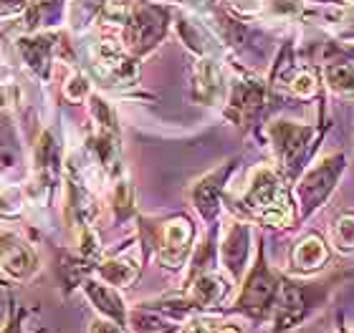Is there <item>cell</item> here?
I'll use <instances>...</instances> for the list:
<instances>
[{"instance_id":"cell-1","label":"cell","mask_w":354,"mask_h":333,"mask_svg":"<svg viewBox=\"0 0 354 333\" xmlns=\"http://www.w3.org/2000/svg\"><path fill=\"white\" fill-rule=\"evenodd\" d=\"M243 208L261 225L286 228L291 222L294 202H291V192L279 172L271 167H256L248 179Z\"/></svg>"},{"instance_id":"cell-2","label":"cell","mask_w":354,"mask_h":333,"mask_svg":"<svg viewBox=\"0 0 354 333\" xmlns=\"http://www.w3.org/2000/svg\"><path fill=\"white\" fill-rule=\"evenodd\" d=\"M334 281L324 283H299L281 278L279 296L273 305V333H288L304 326L306 319L324 303Z\"/></svg>"},{"instance_id":"cell-3","label":"cell","mask_w":354,"mask_h":333,"mask_svg":"<svg viewBox=\"0 0 354 333\" xmlns=\"http://www.w3.org/2000/svg\"><path fill=\"white\" fill-rule=\"evenodd\" d=\"M268 134H271V144L281 170L291 179L299 177V172L309 164L311 154L317 149V141L322 139V132H317L314 124H296V121H286V119L273 121L268 126Z\"/></svg>"},{"instance_id":"cell-4","label":"cell","mask_w":354,"mask_h":333,"mask_svg":"<svg viewBox=\"0 0 354 333\" xmlns=\"http://www.w3.org/2000/svg\"><path fill=\"white\" fill-rule=\"evenodd\" d=\"M279 285L281 278L266 265L263 250H259V260H256L251 275L245 278V285L241 290V296H238L236 305H233V311L243 313V316H248L253 321L268 319L273 313V305H276Z\"/></svg>"},{"instance_id":"cell-5","label":"cell","mask_w":354,"mask_h":333,"mask_svg":"<svg viewBox=\"0 0 354 333\" xmlns=\"http://www.w3.org/2000/svg\"><path fill=\"white\" fill-rule=\"evenodd\" d=\"M344 167H347L344 154H326L324 159H319L314 167L304 172L301 179H299V187H296L301 217H309L311 212H317L329 200V194L334 192Z\"/></svg>"},{"instance_id":"cell-6","label":"cell","mask_w":354,"mask_h":333,"mask_svg":"<svg viewBox=\"0 0 354 333\" xmlns=\"http://www.w3.org/2000/svg\"><path fill=\"white\" fill-rule=\"evenodd\" d=\"M192 250V225L185 217H172L162 225L157 235V260L160 265L177 270L185 265V260Z\"/></svg>"},{"instance_id":"cell-7","label":"cell","mask_w":354,"mask_h":333,"mask_svg":"<svg viewBox=\"0 0 354 333\" xmlns=\"http://www.w3.org/2000/svg\"><path fill=\"white\" fill-rule=\"evenodd\" d=\"M266 106V86L263 81L253 79V76H243L233 83L230 91V106L228 117L236 121L238 126H251L259 114Z\"/></svg>"},{"instance_id":"cell-8","label":"cell","mask_w":354,"mask_h":333,"mask_svg":"<svg viewBox=\"0 0 354 333\" xmlns=\"http://www.w3.org/2000/svg\"><path fill=\"white\" fill-rule=\"evenodd\" d=\"M251 252V228L245 222H230L221 240V260L230 278H241Z\"/></svg>"},{"instance_id":"cell-9","label":"cell","mask_w":354,"mask_h":333,"mask_svg":"<svg viewBox=\"0 0 354 333\" xmlns=\"http://www.w3.org/2000/svg\"><path fill=\"white\" fill-rule=\"evenodd\" d=\"M129 41L137 51H147L149 46L165 33V10L152 6H142L137 13L129 18Z\"/></svg>"},{"instance_id":"cell-10","label":"cell","mask_w":354,"mask_h":333,"mask_svg":"<svg viewBox=\"0 0 354 333\" xmlns=\"http://www.w3.org/2000/svg\"><path fill=\"white\" fill-rule=\"evenodd\" d=\"M0 265L15 278H28L36 270V258L15 232H0Z\"/></svg>"},{"instance_id":"cell-11","label":"cell","mask_w":354,"mask_h":333,"mask_svg":"<svg viewBox=\"0 0 354 333\" xmlns=\"http://www.w3.org/2000/svg\"><path fill=\"white\" fill-rule=\"evenodd\" d=\"M228 172H233V164H225L223 170L210 172L207 177H203L198 185L192 187V202H195V210L205 220H213L218 215V208H221V192L223 185H225V177Z\"/></svg>"},{"instance_id":"cell-12","label":"cell","mask_w":354,"mask_h":333,"mask_svg":"<svg viewBox=\"0 0 354 333\" xmlns=\"http://www.w3.org/2000/svg\"><path fill=\"white\" fill-rule=\"evenodd\" d=\"M228 281L221 278V275L198 273L192 278L190 290H187V301H190L192 308L207 311V308H215L218 303H223V298L228 296Z\"/></svg>"},{"instance_id":"cell-13","label":"cell","mask_w":354,"mask_h":333,"mask_svg":"<svg viewBox=\"0 0 354 333\" xmlns=\"http://www.w3.org/2000/svg\"><path fill=\"white\" fill-rule=\"evenodd\" d=\"M329 260V248L319 235H306L301 243L294 248V255H291V265H294L296 273L309 275L317 273L326 265Z\"/></svg>"},{"instance_id":"cell-14","label":"cell","mask_w":354,"mask_h":333,"mask_svg":"<svg viewBox=\"0 0 354 333\" xmlns=\"http://www.w3.org/2000/svg\"><path fill=\"white\" fill-rule=\"evenodd\" d=\"M84 290H86V296L91 298V303L96 305V311L111 319L114 323L119 326H124L127 323V311H124V303H122V298L117 296V290L111 288V285H102V283L96 281H86L84 283Z\"/></svg>"},{"instance_id":"cell-15","label":"cell","mask_w":354,"mask_h":333,"mask_svg":"<svg viewBox=\"0 0 354 333\" xmlns=\"http://www.w3.org/2000/svg\"><path fill=\"white\" fill-rule=\"evenodd\" d=\"M225 83H223V74L215 61H200L195 68V99L203 104H215L221 101Z\"/></svg>"},{"instance_id":"cell-16","label":"cell","mask_w":354,"mask_h":333,"mask_svg":"<svg viewBox=\"0 0 354 333\" xmlns=\"http://www.w3.org/2000/svg\"><path fill=\"white\" fill-rule=\"evenodd\" d=\"M127 323L134 333H175L180 328L177 321L170 319V313L160 308H137L129 313Z\"/></svg>"},{"instance_id":"cell-17","label":"cell","mask_w":354,"mask_h":333,"mask_svg":"<svg viewBox=\"0 0 354 333\" xmlns=\"http://www.w3.org/2000/svg\"><path fill=\"white\" fill-rule=\"evenodd\" d=\"M99 275L109 283L111 288H127V285H132V283L137 281V275H140V263L132 260L129 255L106 260V263L99 265Z\"/></svg>"},{"instance_id":"cell-18","label":"cell","mask_w":354,"mask_h":333,"mask_svg":"<svg viewBox=\"0 0 354 333\" xmlns=\"http://www.w3.org/2000/svg\"><path fill=\"white\" fill-rule=\"evenodd\" d=\"M326 86L344 99H354V63L352 61H332L324 68Z\"/></svg>"},{"instance_id":"cell-19","label":"cell","mask_w":354,"mask_h":333,"mask_svg":"<svg viewBox=\"0 0 354 333\" xmlns=\"http://www.w3.org/2000/svg\"><path fill=\"white\" fill-rule=\"evenodd\" d=\"M332 243L342 255H349V252L354 250V217L352 215H342L339 220L334 222Z\"/></svg>"},{"instance_id":"cell-20","label":"cell","mask_w":354,"mask_h":333,"mask_svg":"<svg viewBox=\"0 0 354 333\" xmlns=\"http://www.w3.org/2000/svg\"><path fill=\"white\" fill-rule=\"evenodd\" d=\"M21 192L13 190V187H8L0 192V212H6V215H15V212H21Z\"/></svg>"},{"instance_id":"cell-21","label":"cell","mask_w":354,"mask_h":333,"mask_svg":"<svg viewBox=\"0 0 354 333\" xmlns=\"http://www.w3.org/2000/svg\"><path fill=\"white\" fill-rule=\"evenodd\" d=\"M218 326H215L213 319H190L187 321V326H185V333H215Z\"/></svg>"},{"instance_id":"cell-22","label":"cell","mask_w":354,"mask_h":333,"mask_svg":"<svg viewBox=\"0 0 354 333\" xmlns=\"http://www.w3.org/2000/svg\"><path fill=\"white\" fill-rule=\"evenodd\" d=\"M86 91H88L86 79H84V76H76L74 81H71V86H66V97L74 99V101H79L82 97H86Z\"/></svg>"},{"instance_id":"cell-23","label":"cell","mask_w":354,"mask_h":333,"mask_svg":"<svg viewBox=\"0 0 354 333\" xmlns=\"http://www.w3.org/2000/svg\"><path fill=\"white\" fill-rule=\"evenodd\" d=\"M88 333H122V328H119V323H114L111 319L106 321H94L91 323V328H88Z\"/></svg>"},{"instance_id":"cell-24","label":"cell","mask_w":354,"mask_h":333,"mask_svg":"<svg viewBox=\"0 0 354 333\" xmlns=\"http://www.w3.org/2000/svg\"><path fill=\"white\" fill-rule=\"evenodd\" d=\"M215 333H238V328H230V326H225V328H218Z\"/></svg>"},{"instance_id":"cell-25","label":"cell","mask_w":354,"mask_h":333,"mask_svg":"<svg viewBox=\"0 0 354 333\" xmlns=\"http://www.w3.org/2000/svg\"><path fill=\"white\" fill-rule=\"evenodd\" d=\"M6 333H18V328H15V323H10V326L6 328Z\"/></svg>"},{"instance_id":"cell-26","label":"cell","mask_w":354,"mask_h":333,"mask_svg":"<svg viewBox=\"0 0 354 333\" xmlns=\"http://www.w3.org/2000/svg\"><path fill=\"white\" fill-rule=\"evenodd\" d=\"M339 333H349V331H347V328H339Z\"/></svg>"},{"instance_id":"cell-27","label":"cell","mask_w":354,"mask_h":333,"mask_svg":"<svg viewBox=\"0 0 354 333\" xmlns=\"http://www.w3.org/2000/svg\"><path fill=\"white\" fill-rule=\"evenodd\" d=\"M349 333H354V328H352V331H349Z\"/></svg>"}]
</instances>
